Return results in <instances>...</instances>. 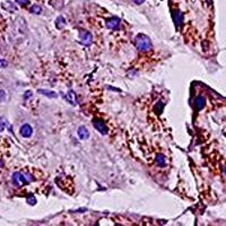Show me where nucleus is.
Masks as SVG:
<instances>
[{
	"label": "nucleus",
	"instance_id": "20e7f679",
	"mask_svg": "<svg viewBox=\"0 0 226 226\" xmlns=\"http://www.w3.org/2000/svg\"><path fill=\"white\" fill-rule=\"evenodd\" d=\"M79 39H80V42L83 43L84 45H89L93 41V36L87 31H82L79 33Z\"/></svg>",
	"mask_w": 226,
	"mask_h": 226
},
{
	"label": "nucleus",
	"instance_id": "5701e85b",
	"mask_svg": "<svg viewBox=\"0 0 226 226\" xmlns=\"http://www.w3.org/2000/svg\"><path fill=\"white\" fill-rule=\"evenodd\" d=\"M1 166H2V162L0 161V167H1Z\"/></svg>",
	"mask_w": 226,
	"mask_h": 226
},
{
	"label": "nucleus",
	"instance_id": "2eb2a0df",
	"mask_svg": "<svg viewBox=\"0 0 226 226\" xmlns=\"http://www.w3.org/2000/svg\"><path fill=\"white\" fill-rule=\"evenodd\" d=\"M27 203H30V205H32V206H34V205L36 203V199L33 195H30V196L27 197Z\"/></svg>",
	"mask_w": 226,
	"mask_h": 226
},
{
	"label": "nucleus",
	"instance_id": "1a4fd4ad",
	"mask_svg": "<svg viewBox=\"0 0 226 226\" xmlns=\"http://www.w3.org/2000/svg\"><path fill=\"white\" fill-rule=\"evenodd\" d=\"M173 18H174V23H175V25H176V26H180L181 23H182V19H183L182 14L179 12V10H175V12H173Z\"/></svg>",
	"mask_w": 226,
	"mask_h": 226
},
{
	"label": "nucleus",
	"instance_id": "ddd939ff",
	"mask_svg": "<svg viewBox=\"0 0 226 226\" xmlns=\"http://www.w3.org/2000/svg\"><path fill=\"white\" fill-rule=\"evenodd\" d=\"M66 25V20H65V18L63 17H58L57 19H55V26H57V28H59V30H61L63 26Z\"/></svg>",
	"mask_w": 226,
	"mask_h": 226
},
{
	"label": "nucleus",
	"instance_id": "dca6fc26",
	"mask_svg": "<svg viewBox=\"0 0 226 226\" xmlns=\"http://www.w3.org/2000/svg\"><path fill=\"white\" fill-rule=\"evenodd\" d=\"M163 109H164V104H163L162 102H160V103H157V104H156V106H155V111H156L157 113H162Z\"/></svg>",
	"mask_w": 226,
	"mask_h": 226
},
{
	"label": "nucleus",
	"instance_id": "423d86ee",
	"mask_svg": "<svg viewBox=\"0 0 226 226\" xmlns=\"http://www.w3.org/2000/svg\"><path fill=\"white\" fill-rule=\"evenodd\" d=\"M120 25V19L118 17H112L106 20V27L110 30H117Z\"/></svg>",
	"mask_w": 226,
	"mask_h": 226
},
{
	"label": "nucleus",
	"instance_id": "f257e3e1",
	"mask_svg": "<svg viewBox=\"0 0 226 226\" xmlns=\"http://www.w3.org/2000/svg\"><path fill=\"white\" fill-rule=\"evenodd\" d=\"M135 42H136L137 49L141 52H147L149 50H152V41L145 34H138L135 39Z\"/></svg>",
	"mask_w": 226,
	"mask_h": 226
},
{
	"label": "nucleus",
	"instance_id": "f03ea898",
	"mask_svg": "<svg viewBox=\"0 0 226 226\" xmlns=\"http://www.w3.org/2000/svg\"><path fill=\"white\" fill-rule=\"evenodd\" d=\"M12 182L16 185H18V187H20V185H24L26 183L31 182V180L27 179V175H24L23 173L15 172L12 174Z\"/></svg>",
	"mask_w": 226,
	"mask_h": 226
},
{
	"label": "nucleus",
	"instance_id": "0eeeda50",
	"mask_svg": "<svg viewBox=\"0 0 226 226\" xmlns=\"http://www.w3.org/2000/svg\"><path fill=\"white\" fill-rule=\"evenodd\" d=\"M77 133H78V137L80 138L82 140H86V139H88L89 137V131L87 130V128L86 127H79L77 130Z\"/></svg>",
	"mask_w": 226,
	"mask_h": 226
},
{
	"label": "nucleus",
	"instance_id": "f3484780",
	"mask_svg": "<svg viewBox=\"0 0 226 226\" xmlns=\"http://www.w3.org/2000/svg\"><path fill=\"white\" fill-rule=\"evenodd\" d=\"M6 127V120L4 118H0V131H2Z\"/></svg>",
	"mask_w": 226,
	"mask_h": 226
},
{
	"label": "nucleus",
	"instance_id": "aec40b11",
	"mask_svg": "<svg viewBox=\"0 0 226 226\" xmlns=\"http://www.w3.org/2000/svg\"><path fill=\"white\" fill-rule=\"evenodd\" d=\"M5 98H6V93H5V90H0V102H2Z\"/></svg>",
	"mask_w": 226,
	"mask_h": 226
},
{
	"label": "nucleus",
	"instance_id": "6ab92c4d",
	"mask_svg": "<svg viewBox=\"0 0 226 226\" xmlns=\"http://www.w3.org/2000/svg\"><path fill=\"white\" fill-rule=\"evenodd\" d=\"M18 5H22V6H26L28 5V0H16Z\"/></svg>",
	"mask_w": 226,
	"mask_h": 226
},
{
	"label": "nucleus",
	"instance_id": "4be33fe9",
	"mask_svg": "<svg viewBox=\"0 0 226 226\" xmlns=\"http://www.w3.org/2000/svg\"><path fill=\"white\" fill-rule=\"evenodd\" d=\"M31 95H32V93H31V92H26V93H25V98H28V97H31Z\"/></svg>",
	"mask_w": 226,
	"mask_h": 226
},
{
	"label": "nucleus",
	"instance_id": "6e6552de",
	"mask_svg": "<svg viewBox=\"0 0 226 226\" xmlns=\"http://www.w3.org/2000/svg\"><path fill=\"white\" fill-rule=\"evenodd\" d=\"M67 101L69 102V103H71L72 105H77L78 104L77 96H76V94H75L72 90H69V92H68V95H67Z\"/></svg>",
	"mask_w": 226,
	"mask_h": 226
},
{
	"label": "nucleus",
	"instance_id": "7ed1b4c3",
	"mask_svg": "<svg viewBox=\"0 0 226 226\" xmlns=\"http://www.w3.org/2000/svg\"><path fill=\"white\" fill-rule=\"evenodd\" d=\"M93 125H94L95 129L98 131L100 133H102V135H106V133H107L109 129H107L106 125H105V123H104L102 120L94 119V120H93Z\"/></svg>",
	"mask_w": 226,
	"mask_h": 226
},
{
	"label": "nucleus",
	"instance_id": "a211bd4d",
	"mask_svg": "<svg viewBox=\"0 0 226 226\" xmlns=\"http://www.w3.org/2000/svg\"><path fill=\"white\" fill-rule=\"evenodd\" d=\"M7 66H8V62H7L6 60L0 59V68H6Z\"/></svg>",
	"mask_w": 226,
	"mask_h": 226
},
{
	"label": "nucleus",
	"instance_id": "f8f14e48",
	"mask_svg": "<svg viewBox=\"0 0 226 226\" xmlns=\"http://www.w3.org/2000/svg\"><path fill=\"white\" fill-rule=\"evenodd\" d=\"M156 164L158 166H165V156L163 154L156 155Z\"/></svg>",
	"mask_w": 226,
	"mask_h": 226
},
{
	"label": "nucleus",
	"instance_id": "39448f33",
	"mask_svg": "<svg viewBox=\"0 0 226 226\" xmlns=\"http://www.w3.org/2000/svg\"><path fill=\"white\" fill-rule=\"evenodd\" d=\"M20 135L23 136L24 138H28L32 136V133H33V129H32V127L30 125H27V123H25L20 127Z\"/></svg>",
	"mask_w": 226,
	"mask_h": 226
},
{
	"label": "nucleus",
	"instance_id": "9d476101",
	"mask_svg": "<svg viewBox=\"0 0 226 226\" xmlns=\"http://www.w3.org/2000/svg\"><path fill=\"white\" fill-rule=\"evenodd\" d=\"M37 92H39L40 94H42V95L47 96V97H50V98H55V97H57V94H55L54 92H52V90H45V89H39Z\"/></svg>",
	"mask_w": 226,
	"mask_h": 226
},
{
	"label": "nucleus",
	"instance_id": "4468645a",
	"mask_svg": "<svg viewBox=\"0 0 226 226\" xmlns=\"http://www.w3.org/2000/svg\"><path fill=\"white\" fill-rule=\"evenodd\" d=\"M30 10L32 14H40L41 12V7L39 6V5H34V6L31 7Z\"/></svg>",
	"mask_w": 226,
	"mask_h": 226
},
{
	"label": "nucleus",
	"instance_id": "412c9836",
	"mask_svg": "<svg viewBox=\"0 0 226 226\" xmlns=\"http://www.w3.org/2000/svg\"><path fill=\"white\" fill-rule=\"evenodd\" d=\"M135 1V4H137V5H141L145 0H133Z\"/></svg>",
	"mask_w": 226,
	"mask_h": 226
},
{
	"label": "nucleus",
	"instance_id": "9b49d317",
	"mask_svg": "<svg viewBox=\"0 0 226 226\" xmlns=\"http://www.w3.org/2000/svg\"><path fill=\"white\" fill-rule=\"evenodd\" d=\"M195 104H196V107L198 110H201L202 107L205 106V97L202 96H198L195 101Z\"/></svg>",
	"mask_w": 226,
	"mask_h": 226
}]
</instances>
